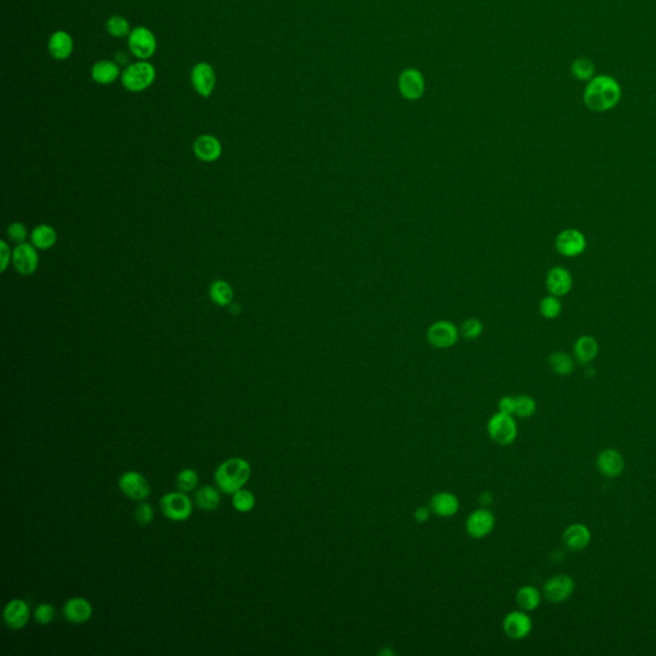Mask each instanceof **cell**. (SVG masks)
Wrapping results in <instances>:
<instances>
[{"mask_svg":"<svg viewBox=\"0 0 656 656\" xmlns=\"http://www.w3.org/2000/svg\"><path fill=\"white\" fill-rule=\"evenodd\" d=\"M622 97V88L616 79L607 75L595 76L584 88V102L593 112H607L616 107Z\"/></svg>","mask_w":656,"mask_h":656,"instance_id":"obj_1","label":"cell"},{"mask_svg":"<svg viewBox=\"0 0 656 656\" xmlns=\"http://www.w3.org/2000/svg\"><path fill=\"white\" fill-rule=\"evenodd\" d=\"M251 477V465L247 459L233 456L226 459L217 467L214 481L217 487L227 495H233L236 491L245 487Z\"/></svg>","mask_w":656,"mask_h":656,"instance_id":"obj_2","label":"cell"},{"mask_svg":"<svg viewBox=\"0 0 656 656\" xmlns=\"http://www.w3.org/2000/svg\"><path fill=\"white\" fill-rule=\"evenodd\" d=\"M157 77L155 67L146 61L128 64L120 75L123 88L130 93H141L150 88Z\"/></svg>","mask_w":656,"mask_h":656,"instance_id":"obj_3","label":"cell"},{"mask_svg":"<svg viewBox=\"0 0 656 656\" xmlns=\"http://www.w3.org/2000/svg\"><path fill=\"white\" fill-rule=\"evenodd\" d=\"M160 512L172 522H185L192 515L194 503L187 494L181 491H171L160 497Z\"/></svg>","mask_w":656,"mask_h":656,"instance_id":"obj_4","label":"cell"},{"mask_svg":"<svg viewBox=\"0 0 656 656\" xmlns=\"http://www.w3.org/2000/svg\"><path fill=\"white\" fill-rule=\"evenodd\" d=\"M128 49L140 61L150 59L157 52V38L145 26H137L128 35Z\"/></svg>","mask_w":656,"mask_h":656,"instance_id":"obj_5","label":"cell"},{"mask_svg":"<svg viewBox=\"0 0 656 656\" xmlns=\"http://www.w3.org/2000/svg\"><path fill=\"white\" fill-rule=\"evenodd\" d=\"M487 431L490 437L500 445H510L517 439L518 427L513 416L497 413L488 421Z\"/></svg>","mask_w":656,"mask_h":656,"instance_id":"obj_6","label":"cell"},{"mask_svg":"<svg viewBox=\"0 0 656 656\" xmlns=\"http://www.w3.org/2000/svg\"><path fill=\"white\" fill-rule=\"evenodd\" d=\"M120 491L134 501H143L150 497L152 487L144 476L136 471H127L123 473L118 480Z\"/></svg>","mask_w":656,"mask_h":656,"instance_id":"obj_7","label":"cell"},{"mask_svg":"<svg viewBox=\"0 0 656 656\" xmlns=\"http://www.w3.org/2000/svg\"><path fill=\"white\" fill-rule=\"evenodd\" d=\"M190 81H192V88L199 95L203 97H209L214 93V88H216V71L207 62H199L192 67Z\"/></svg>","mask_w":656,"mask_h":656,"instance_id":"obj_8","label":"cell"},{"mask_svg":"<svg viewBox=\"0 0 656 656\" xmlns=\"http://www.w3.org/2000/svg\"><path fill=\"white\" fill-rule=\"evenodd\" d=\"M31 618L30 605L24 599H12L3 610V620L9 630H24Z\"/></svg>","mask_w":656,"mask_h":656,"instance_id":"obj_9","label":"cell"},{"mask_svg":"<svg viewBox=\"0 0 656 656\" xmlns=\"http://www.w3.org/2000/svg\"><path fill=\"white\" fill-rule=\"evenodd\" d=\"M427 340L437 349H448L458 341V329L448 320H439L432 323L427 331Z\"/></svg>","mask_w":656,"mask_h":656,"instance_id":"obj_10","label":"cell"},{"mask_svg":"<svg viewBox=\"0 0 656 656\" xmlns=\"http://www.w3.org/2000/svg\"><path fill=\"white\" fill-rule=\"evenodd\" d=\"M94 609L91 602L81 598V596H73L71 599L64 602L63 616L64 619L72 625H84L88 622L93 616Z\"/></svg>","mask_w":656,"mask_h":656,"instance_id":"obj_11","label":"cell"},{"mask_svg":"<svg viewBox=\"0 0 656 656\" xmlns=\"http://www.w3.org/2000/svg\"><path fill=\"white\" fill-rule=\"evenodd\" d=\"M12 260L17 272L24 276L35 273L39 267V254L35 247L27 242H22L15 249Z\"/></svg>","mask_w":656,"mask_h":656,"instance_id":"obj_12","label":"cell"},{"mask_svg":"<svg viewBox=\"0 0 656 656\" xmlns=\"http://www.w3.org/2000/svg\"><path fill=\"white\" fill-rule=\"evenodd\" d=\"M503 628L509 639L522 640L532 631V619L524 613V610H515L505 616Z\"/></svg>","mask_w":656,"mask_h":656,"instance_id":"obj_13","label":"cell"},{"mask_svg":"<svg viewBox=\"0 0 656 656\" xmlns=\"http://www.w3.org/2000/svg\"><path fill=\"white\" fill-rule=\"evenodd\" d=\"M573 591H575V581L565 575L552 577L545 584V598L555 604L568 600Z\"/></svg>","mask_w":656,"mask_h":656,"instance_id":"obj_14","label":"cell"},{"mask_svg":"<svg viewBox=\"0 0 656 656\" xmlns=\"http://www.w3.org/2000/svg\"><path fill=\"white\" fill-rule=\"evenodd\" d=\"M596 464H598L599 472L602 476L609 477V478L619 477L625 471V465L623 456L620 455V453L616 451L614 448L602 450L598 456Z\"/></svg>","mask_w":656,"mask_h":656,"instance_id":"obj_15","label":"cell"},{"mask_svg":"<svg viewBox=\"0 0 656 656\" xmlns=\"http://www.w3.org/2000/svg\"><path fill=\"white\" fill-rule=\"evenodd\" d=\"M495 526V517L487 509H478L467 520V531L474 538H482L491 533Z\"/></svg>","mask_w":656,"mask_h":656,"instance_id":"obj_16","label":"cell"},{"mask_svg":"<svg viewBox=\"0 0 656 656\" xmlns=\"http://www.w3.org/2000/svg\"><path fill=\"white\" fill-rule=\"evenodd\" d=\"M555 244L561 256H577L586 248V239L577 230H564L558 235Z\"/></svg>","mask_w":656,"mask_h":656,"instance_id":"obj_17","label":"cell"},{"mask_svg":"<svg viewBox=\"0 0 656 656\" xmlns=\"http://www.w3.org/2000/svg\"><path fill=\"white\" fill-rule=\"evenodd\" d=\"M75 42L73 38L67 31L58 30L49 38V54L56 61H65L72 56Z\"/></svg>","mask_w":656,"mask_h":656,"instance_id":"obj_18","label":"cell"},{"mask_svg":"<svg viewBox=\"0 0 656 656\" xmlns=\"http://www.w3.org/2000/svg\"><path fill=\"white\" fill-rule=\"evenodd\" d=\"M563 541L570 552H582L591 541V532L584 524L573 523L564 531Z\"/></svg>","mask_w":656,"mask_h":656,"instance_id":"obj_19","label":"cell"},{"mask_svg":"<svg viewBox=\"0 0 656 656\" xmlns=\"http://www.w3.org/2000/svg\"><path fill=\"white\" fill-rule=\"evenodd\" d=\"M399 88L404 97L416 100L423 95L424 82L422 75L416 70H407L401 73Z\"/></svg>","mask_w":656,"mask_h":656,"instance_id":"obj_20","label":"cell"},{"mask_svg":"<svg viewBox=\"0 0 656 656\" xmlns=\"http://www.w3.org/2000/svg\"><path fill=\"white\" fill-rule=\"evenodd\" d=\"M120 65L111 59H100L91 67V79L97 85H111L120 79Z\"/></svg>","mask_w":656,"mask_h":656,"instance_id":"obj_21","label":"cell"},{"mask_svg":"<svg viewBox=\"0 0 656 656\" xmlns=\"http://www.w3.org/2000/svg\"><path fill=\"white\" fill-rule=\"evenodd\" d=\"M194 153L203 162H214L222 154V145L217 137L201 135L194 143Z\"/></svg>","mask_w":656,"mask_h":656,"instance_id":"obj_22","label":"cell"},{"mask_svg":"<svg viewBox=\"0 0 656 656\" xmlns=\"http://www.w3.org/2000/svg\"><path fill=\"white\" fill-rule=\"evenodd\" d=\"M546 286L552 292V295H555V297H561V295L568 294L569 290L572 288L570 273L561 267L552 268L546 277Z\"/></svg>","mask_w":656,"mask_h":656,"instance_id":"obj_23","label":"cell"},{"mask_svg":"<svg viewBox=\"0 0 656 656\" xmlns=\"http://www.w3.org/2000/svg\"><path fill=\"white\" fill-rule=\"evenodd\" d=\"M431 510L442 518L455 515L459 510V500L450 492H439L431 499Z\"/></svg>","mask_w":656,"mask_h":656,"instance_id":"obj_24","label":"cell"},{"mask_svg":"<svg viewBox=\"0 0 656 656\" xmlns=\"http://www.w3.org/2000/svg\"><path fill=\"white\" fill-rule=\"evenodd\" d=\"M219 491H221L219 488L210 486V485H205L203 487L198 488L195 492L194 503L201 510H205V512L216 510L222 500Z\"/></svg>","mask_w":656,"mask_h":656,"instance_id":"obj_25","label":"cell"},{"mask_svg":"<svg viewBox=\"0 0 656 656\" xmlns=\"http://www.w3.org/2000/svg\"><path fill=\"white\" fill-rule=\"evenodd\" d=\"M599 352V345L591 336H581L575 344V355L582 364L593 361Z\"/></svg>","mask_w":656,"mask_h":656,"instance_id":"obj_26","label":"cell"},{"mask_svg":"<svg viewBox=\"0 0 656 656\" xmlns=\"http://www.w3.org/2000/svg\"><path fill=\"white\" fill-rule=\"evenodd\" d=\"M31 242L35 248L47 250L56 242V230L48 224H40L33 228L31 233Z\"/></svg>","mask_w":656,"mask_h":656,"instance_id":"obj_27","label":"cell"},{"mask_svg":"<svg viewBox=\"0 0 656 656\" xmlns=\"http://www.w3.org/2000/svg\"><path fill=\"white\" fill-rule=\"evenodd\" d=\"M515 601L522 610L532 611L538 608L541 602V593L532 586H523L515 595Z\"/></svg>","mask_w":656,"mask_h":656,"instance_id":"obj_28","label":"cell"},{"mask_svg":"<svg viewBox=\"0 0 656 656\" xmlns=\"http://www.w3.org/2000/svg\"><path fill=\"white\" fill-rule=\"evenodd\" d=\"M209 295L214 304L226 306L233 300V290L226 281H214L210 285Z\"/></svg>","mask_w":656,"mask_h":656,"instance_id":"obj_29","label":"cell"},{"mask_svg":"<svg viewBox=\"0 0 656 656\" xmlns=\"http://www.w3.org/2000/svg\"><path fill=\"white\" fill-rule=\"evenodd\" d=\"M549 366L552 372L559 376H567L569 373H572L575 368L572 358L568 354L561 352H552L549 357Z\"/></svg>","mask_w":656,"mask_h":656,"instance_id":"obj_30","label":"cell"},{"mask_svg":"<svg viewBox=\"0 0 656 656\" xmlns=\"http://www.w3.org/2000/svg\"><path fill=\"white\" fill-rule=\"evenodd\" d=\"M199 485V474L192 468H185L176 476V486L178 491L190 494L195 491Z\"/></svg>","mask_w":656,"mask_h":656,"instance_id":"obj_31","label":"cell"},{"mask_svg":"<svg viewBox=\"0 0 656 656\" xmlns=\"http://www.w3.org/2000/svg\"><path fill=\"white\" fill-rule=\"evenodd\" d=\"M570 72L579 81H590L595 77V64L588 58H578L570 65Z\"/></svg>","mask_w":656,"mask_h":656,"instance_id":"obj_32","label":"cell"},{"mask_svg":"<svg viewBox=\"0 0 656 656\" xmlns=\"http://www.w3.org/2000/svg\"><path fill=\"white\" fill-rule=\"evenodd\" d=\"M231 497H233V509L239 513L251 512L256 508V497L247 488H241Z\"/></svg>","mask_w":656,"mask_h":656,"instance_id":"obj_33","label":"cell"},{"mask_svg":"<svg viewBox=\"0 0 656 656\" xmlns=\"http://www.w3.org/2000/svg\"><path fill=\"white\" fill-rule=\"evenodd\" d=\"M105 29L113 38H125L131 32L130 22L122 16L109 17L105 24Z\"/></svg>","mask_w":656,"mask_h":656,"instance_id":"obj_34","label":"cell"},{"mask_svg":"<svg viewBox=\"0 0 656 656\" xmlns=\"http://www.w3.org/2000/svg\"><path fill=\"white\" fill-rule=\"evenodd\" d=\"M33 619L38 625H48L56 619V608L50 602H41L33 610Z\"/></svg>","mask_w":656,"mask_h":656,"instance_id":"obj_35","label":"cell"},{"mask_svg":"<svg viewBox=\"0 0 656 656\" xmlns=\"http://www.w3.org/2000/svg\"><path fill=\"white\" fill-rule=\"evenodd\" d=\"M536 412V401L529 395H520L515 398V416L529 418Z\"/></svg>","mask_w":656,"mask_h":656,"instance_id":"obj_36","label":"cell"},{"mask_svg":"<svg viewBox=\"0 0 656 656\" xmlns=\"http://www.w3.org/2000/svg\"><path fill=\"white\" fill-rule=\"evenodd\" d=\"M540 312L547 320L556 318L561 312V304L559 299L555 295L544 297L540 303Z\"/></svg>","mask_w":656,"mask_h":656,"instance_id":"obj_37","label":"cell"},{"mask_svg":"<svg viewBox=\"0 0 656 656\" xmlns=\"http://www.w3.org/2000/svg\"><path fill=\"white\" fill-rule=\"evenodd\" d=\"M134 517L140 526H149L154 520L155 513L152 505L143 500L137 503L136 508L134 510Z\"/></svg>","mask_w":656,"mask_h":656,"instance_id":"obj_38","label":"cell"},{"mask_svg":"<svg viewBox=\"0 0 656 656\" xmlns=\"http://www.w3.org/2000/svg\"><path fill=\"white\" fill-rule=\"evenodd\" d=\"M482 329H483V326L481 323L480 320L477 318H469V320H465L462 326V334L465 338H469V340H473V338H477V337L481 336L482 334Z\"/></svg>","mask_w":656,"mask_h":656,"instance_id":"obj_39","label":"cell"},{"mask_svg":"<svg viewBox=\"0 0 656 656\" xmlns=\"http://www.w3.org/2000/svg\"><path fill=\"white\" fill-rule=\"evenodd\" d=\"M8 236L17 244H22L27 237V230L24 224L21 222H15L8 227Z\"/></svg>","mask_w":656,"mask_h":656,"instance_id":"obj_40","label":"cell"},{"mask_svg":"<svg viewBox=\"0 0 656 656\" xmlns=\"http://www.w3.org/2000/svg\"><path fill=\"white\" fill-rule=\"evenodd\" d=\"M499 410L500 413L513 416L515 413V398L504 396L501 400L499 401Z\"/></svg>","mask_w":656,"mask_h":656,"instance_id":"obj_41","label":"cell"},{"mask_svg":"<svg viewBox=\"0 0 656 656\" xmlns=\"http://www.w3.org/2000/svg\"><path fill=\"white\" fill-rule=\"evenodd\" d=\"M0 247H1V250H0V254H1V272H6V270H7L9 265V260H10V249H9L6 241H1Z\"/></svg>","mask_w":656,"mask_h":656,"instance_id":"obj_42","label":"cell"},{"mask_svg":"<svg viewBox=\"0 0 656 656\" xmlns=\"http://www.w3.org/2000/svg\"><path fill=\"white\" fill-rule=\"evenodd\" d=\"M414 517H416V520H418L419 523H423V522H425V520L430 518V510H428L427 508H423V506H421V508H418V509H416V513H414Z\"/></svg>","mask_w":656,"mask_h":656,"instance_id":"obj_43","label":"cell"}]
</instances>
